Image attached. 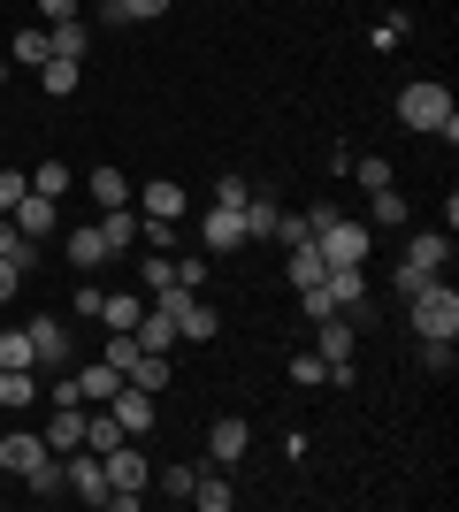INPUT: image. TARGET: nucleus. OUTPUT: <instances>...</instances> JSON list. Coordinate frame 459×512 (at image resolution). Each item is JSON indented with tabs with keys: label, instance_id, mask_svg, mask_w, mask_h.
<instances>
[{
	"label": "nucleus",
	"instance_id": "6",
	"mask_svg": "<svg viewBox=\"0 0 459 512\" xmlns=\"http://www.w3.org/2000/svg\"><path fill=\"white\" fill-rule=\"evenodd\" d=\"M62 482L85 497V505H108V467H100V451H85V444L62 451Z\"/></svg>",
	"mask_w": 459,
	"mask_h": 512
},
{
	"label": "nucleus",
	"instance_id": "9",
	"mask_svg": "<svg viewBox=\"0 0 459 512\" xmlns=\"http://www.w3.org/2000/svg\"><path fill=\"white\" fill-rule=\"evenodd\" d=\"M8 214H16V230L31 237V245H39V237H54V230H62V199H46V192H23L16 207H8Z\"/></svg>",
	"mask_w": 459,
	"mask_h": 512
},
{
	"label": "nucleus",
	"instance_id": "46",
	"mask_svg": "<svg viewBox=\"0 0 459 512\" xmlns=\"http://www.w3.org/2000/svg\"><path fill=\"white\" fill-rule=\"evenodd\" d=\"M23 192H31V176H16V169H0V214L16 207V199H23Z\"/></svg>",
	"mask_w": 459,
	"mask_h": 512
},
{
	"label": "nucleus",
	"instance_id": "5",
	"mask_svg": "<svg viewBox=\"0 0 459 512\" xmlns=\"http://www.w3.org/2000/svg\"><path fill=\"white\" fill-rule=\"evenodd\" d=\"M322 291L337 314H352V306H368V260H329L322 268Z\"/></svg>",
	"mask_w": 459,
	"mask_h": 512
},
{
	"label": "nucleus",
	"instance_id": "45",
	"mask_svg": "<svg viewBox=\"0 0 459 512\" xmlns=\"http://www.w3.org/2000/svg\"><path fill=\"white\" fill-rule=\"evenodd\" d=\"M352 176H360L368 192H383V184H391V161H352Z\"/></svg>",
	"mask_w": 459,
	"mask_h": 512
},
{
	"label": "nucleus",
	"instance_id": "21",
	"mask_svg": "<svg viewBox=\"0 0 459 512\" xmlns=\"http://www.w3.org/2000/svg\"><path fill=\"white\" fill-rule=\"evenodd\" d=\"M0 406L31 413V406H39V375H31V367H0Z\"/></svg>",
	"mask_w": 459,
	"mask_h": 512
},
{
	"label": "nucleus",
	"instance_id": "11",
	"mask_svg": "<svg viewBox=\"0 0 459 512\" xmlns=\"http://www.w3.org/2000/svg\"><path fill=\"white\" fill-rule=\"evenodd\" d=\"M39 459H54L39 428H8V436H0V467L16 474V482H23V474H31V467H39Z\"/></svg>",
	"mask_w": 459,
	"mask_h": 512
},
{
	"label": "nucleus",
	"instance_id": "29",
	"mask_svg": "<svg viewBox=\"0 0 459 512\" xmlns=\"http://www.w3.org/2000/svg\"><path fill=\"white\" fill-rule=\"evenodd\" d=\"M0 260H16L23 276H31V260H39V245H31V237L16 230V214H0Z\"/></svg>",
	"mask_w": 459,
	"mask_h": 512
},
{
	"label": "nucleus",
	"instance_id": "47",
	"mask_svg": "<svg viewBox=\"0 0 459 512\" xmlns=\"http://www.w3.org/2000/svg\"><path fill=\"white\" fill-rule=\"evenodd\" d=\"M421 283H429V276H421V268H414V260H398V276H391V291H398V299H414V291H421Z\"/></svg>",
	"mask_w": 459,
	"mask_h": 512
},
{
	"label": "nucleus",
	"instance_id": "33",
	"mask_svg": "<svg viewBox=\"0 0 459 512\" xmlns=\"http://www.w3.org/2000/svg\"><path fill=\"white\" fill-rule=\"evenodd\" d=\"M368 207H375L368 230H398V222H406V192H391V184H383V192H368Z\"/></svg>",
	"mask_w": 459,
	"mask_h": 512
},
{
	"label": "nucleus",
	"instance_id": "26",
	"mask_svg": "<svg viewBox=\"0 0 459 512\" xmlns=\"http://www.w3.org/2000/svg\"><path fill=\"white\" fill-rule=\"evenodd\" d=\"M46 46H54V62H85V23H46Z\"/></svg>",
	"mask_w": 459,
	"mask_h": 512
},
{
	"label": "nucleus",
	"instance_id": "2",
	"mask_svg": "<svg viewBox=\"0 0 459 512\" xmlns=\"http://www.w3.org/2000/svg\"><path fill=\"white\" fill-rule=\"evenodd\" d=\"M406 306H414V314H406V321H414V337H459V291L444 276H429Z\"/></svg>",
	"mask_w": 459,
	"mask_h": 512
},
{
	"label": "nucleus",
	"instance_id": "27",
	"mask_svg": "<svg viewBox=\"0 0 459 512\" xmlns=\"http://www.w3.org/2000/svg\"><path fill=\"white\" fill-rule=\"evenodd\" d=\"M138 283H146V299H161L176 283V253H138Z\"/></svg>",
	"mask_w": 459,
	"mask_h": 512
},
{
	"label": "nucleus",
	"instance_id": "4",
	"mask_svg": "<svg viewBox=\"0 0 459 512\" xmlns=\"http://www.w3.org/2000/svg\"><path fill=\"white\" fill-rule=\"evenodd\" d=\"M314 245H322V260H368V253H375V230H368V222L329 214L322 230H314Z\"/></svg>",
	"mask_w": 459,
	"mask_h": 512
},
{
	"label": "nucleus",
	"instance_id": "13",
	"mask_svg": "<svg viewBox=\"0 0 459 512\" xmlns=\"http://www.w3.org/2000/svg\"><path fill=\"white\" fill-rule=\"evenodd\" d=\"M452 253H459L452 230H414V237H406V260H414L421 276H444V268H452Z\"/></svg>",
	"mask_w": 459,
	"mask_h": 512
},
{
	"label": "nucleus",
	"instance_id": "40",
	"mask_svg": "<svg viewBox=\"0 0 459 512\" xmlns=\"http://www.w3.org/2000/svg\"><path fill=\"white\" fill-rule=\"evenodd\" d=\"M406 31H414V16H406V8H391V16L375 23V46H406Z\"/></svg>",
	"mask_w": 459,
	"mask_h": 512
},
{
	"label": "nucleus",
	"instance_id": "8",
	"mask_svg": "<svg viewBox=\"0 0 459 512\" xmlns=\"http://www.w3.org/2000/svg\"><path fill=\"white\" fill-rule=\"evenodd\" d=\"M245 451H253V428H245L238 413H222V421H207V459H215V467H238Z\"/></svg>",
	"mask_w": 459,
	"mask_h": 512
},
{
	"label": "nucleus",
	"instance_id": "24",
	"mask_svg": "<svg viewBox=\"0 0 459 512\" xmlns=\"http://www.w3.org/2000/svg\"><path fill=\"white\" fill-rule=\"evenodd\" d=\"M169 375H176L169 352H138V367L123 375V383H138V390H153V398H161V390H169Z\"/></svg>",
	"mask_w": 459,
	"mask_h": 512
},
{
	"label": "nucleus",
	"instance_id": "22",
	"mask_svg": "<svg viewBox=\"0 0 459 512\" xmlns=\"http://www.w3.org/2000/svg\"><path fill=\"white\" fill-rule=\"evenodd\" d=\"M115 390H123V375H115L108 360H92V367H77V398H85V406H108Z\"/></svg>",
	"mask_w": 459,
	"mask_h": 512
},
{
	"label": "nucleus",
	"instance_id": "14",
	"mask_svg": "<svg viewBox=\"0 0 459 512\" xmlns=\"http://www.w3.org/2000/svg\"><path fill=\"white\" fill-rule=\"evenodd\" d=\"M108 413H115V428H123V436H146V428H153V390L123 383V390L108 398Z\"/></svg>",
	"mask_w": 459,
	"mask_h": 512
},
{
	"label": "nucleus",
	"instance_id": "3",
	"mask_svg": "<svg viewBox=\"0 0 459 512\" xmlns=\"http://www.w3.org/2000/svg\"><path fill=\"white\" fill-rule=\"evenodd\" d=\"M153 306H169V314H176V337H184V344H215V329H222V314L207 306V291H184V283H169Z\"/></svg>",
	"mask_w": 459,
	"mask_h": 512
},
{
	"label": "nucleus",
	"instance_id": "51",
	"mask_svg": "<svg viewBox=\"0 0 459 512\" xmlns=\"http://www.w3.org/2000/svg\"><path fill=\"white\" fill-rule=\"evenodd\" d=\"M0 130H8V107H0Z\"/></svg>",
	"mask_w": 459,
	"mask_h": 512
},
{
	"label": "nucleus",
	"instance_id": "36",
	"mask_svg": "<svg viewBox=\"0 0 459 512\" xmlns=\"http://www.w3.org/2000/svg\"><path fill=\"white\" fill-rule=\"evenodd\" d=\"M268 237L291 253V245H314V222H306V214H276V230H268Z\"/></svg>",
	"mask_w": 459,
	"mask_h": 512
},
{
	"label": "nucleus",
	"instance_id": "19",
	"mask_svg": "<svg viewBox=\"0 0 459 512\" xmlns=\"http://www.w3.org/2000/svg\"><path fill=\"white\" fill-rule=\"evenodd\" d=\"M85 192H92V207H131V176L115 169V161H100V169L85 176Z\"/></svg>",
	"mask_w": 459,
	"mask_h": 512
},
{
	"label": "nucleus",
	"instance_id": "31",
	"mask_svg": "<svg viewBox=\"0 0 459 512\" xmlns=\"http://www.w3.org/2000/svg\"><path fill=\"white\" fill-rule=\"evenodd\" d=\"M31 192H46V199H69V192H77L69 161H39V169H31Z\"/></svg>",
	"mask_w": 459,
	"mask_h": 512
},
{
	"label": "nucleus",
	"instance_id": "15",
	"mask_svg": "<svg viewBox=\"0 0 459 512\" xmlns=\"http://www.w3.org/2000/svg\"><path fill=\"white\" fill-rule=\"evenodd\" d=\"M199 245H207V253H238V245H245V214H238V207H207Z\"/></svg>",
	"mask_w": 459,
	"mask_h": 512
},
{
	"label": "nucleus",
	"instance_id": "38",
	"mask_svg": "<svg viewBox=\"0 0 459 512\" xmlns=\"http://www.w3.org/2000/svg\"><path fill=\"white\" fill-rule=\"evenodd\" d=\"M0 367H39V360H31V337H23V329H0Z\"/></svg>",
	"mask_w": 459,
	"mask_h": 512
},
{
	"label": "nucleus",
	"instance_id": "37",
	"mask_svg": "<svg viewBox=\"0 0 459 512\" xmlns=\"http://www.w3.org/2000/svg\"><path fill=\"white\" fill-rule=\"evenodd\" d=\"M16 62H54V46H46V23L16 31Z\"/></svg>",
	"mask_w": 459,
	"mask_h": 512
},
{
	"label": "nucleus",
	"instance_id": "16",
	"mask_svg": "<svg viewBox=\"0 0 459 512\" xmlns=\"http://www.w3.org/2000/svg\"><path fill=\"white\" fill-rule=\"evenodd\" d=\"M131 337L146 344V352H176V344H184V337H176V314H169V306H153V299H146V314H138Z\"/></svg>",
	"mask_w": 459,
	"mask_h": 512
},
{
	"label": "nucleus",
	"instance_id": "41",
	"mask_svg": "<svg viewBox=\"0 0 459 512\" xmlns=\"http://www.w3.org/2000/svg\"><path fill=\"white\" fill-rule=\"evenodd\" d=\"M245 199H253L245 176H215V199H207V207H245Z\"/></svg>",
	"mask_w": 459,
	"mask_h": 512
},
{
	"label": "nucleus",
	"instance_id": "1",
	"mask_svg": "<svg viewBox=\"0 0 459 512\" xmlns=\"http://www.w3.org/2000/svg\"><path fill=\"white\" fill-rule=\"evenodd\" d=\"M398 123H406V130H429V138L452 146V138H459V107H452V92H444L437 77H414V85L398 92Z\"/></svg>",
	"mask_w": 459,
	"mask_h": 512
},
{
	"label": "nucleus",
	"instance_id": "25",
	"mask_svg": "<svg viewBox=\"0 0 459 512\" xmlns=\"http://www.w3.org/2000/svg\"><path fill=\"white\" fill-rule=\"evenodd\" d=\"M192 505H199V512H230V505H238L230 474H199V482H192Z\"/></svg>",
	"mask_w": 459,
	"mask_h": 512
},
{
	"label": "nucleus",
	"instance_id": "39",
	"mask_svg": "<svg viewBox=\"0 0 459 512\" xmlns=\"http://www.w3.org/2000/svg\"><path fill=\"white\" fill-rule=\"evenodd\" d=\"M291 383H299V390L329 383V360H322V352H299V360H291Z\"/></svg>",
	"mask_w": 459,
	"mask_h": 512
},
{
	"label": "nucleus",
	"instance_id": "50",
	"mask_svg": "<svg viewBox=\"0 0 459 512\" xmlns=\"http://www.w3.org/2000/svg\"><path fill=\"white\" fill-rule=\"evenodd\" d=\"M0 85H8V62H0Z\"/></svg>",
	"mask_w": 459,
	"mask_h": 512
},
{
	"label": "nucleus",
	"instance_id": "43",
	"mask_svg": "<svg viewBox=\"0 0 459 512\" xmlns=\"http://www.w3.org/2000/svg\"><path fill=\"white\" fill-rule=\"evenodd\" d=\"M153 482H161V490H169V497H184V505H192V482H199V474H192V467H161V474H153Z\"/></svg>",
	"mask_w": 459,
	"mask_h": 512
},
{
	"label": "nucleus",
	"instance_id": "35",
	"mask_svg": "<svg viewBox=\"0 0 459 512\" xmlns=\"http://www.w3.org/2000/svg\"><path fill=\"white\" fill-rule=\"evenodd\" d=\"M421 367H429V375H452L459 367V337H421Z\"/></svg>",
	"mask_w": 459,
	"mask_h": 512
},
{
	"label": "nucleus",
	"instance_id": "20",
	"mask_svg": "<svg viewBox=\"0 0 459 512\" xmlns=\"http://www.w3.org/2000/svg\"><path fill=\"white\" fill-rule=\"evenodd\" d=\"M39 436H46V451H77L85 444V406H54V421H46Z\"/></svg>",
	"mask_w": 459,
	"mask_h": 512
},
{
	"label": "nucleus",
	"instance_id": "30",
	"mask_svg": "<svg viewBox=\"0 0 459 512\" xmlns=\"http://www.w3.org/2000/svg\"><path fill=\"white\" fill-rule=\"evenodd\" d=\"M238 214H245V245H261V237H268V230H276V214H284V207H276V199H268V192H261V199H245V207H238Z\"/></svg>",
	"mask_w": 459,
	"mask_h": 512
},
{
	"label": "nucleus",
	"instance_id": "32",
	"mask_svg": "<svg viewBox=\"0 0 459 512\" xmlns=\"http://www.w3.org/2000/svg\"><path fill=\"white\" fill-rule=\"evenodd\" d=\"M23 490H31V497H62V490H69V482H62V451H54V459H39V467L23 474Z\"/></svg>",
	"mask_w": 459,
	"mask_h": 512
},
{
	"label": "nucleus",
	"instance_id": "10",
	"mask_svg": "<svg viewBox=\"0 0 459 512\" xmlns=\"http://www.w3.org/2000/svg\"><path fill=\"white\" fill-rule=\"evenodd\" d=\"M352 344H360V321H352V314H322V321H314V352H322L329 367H345Z\"/></svg>",
	"mask_w": 459,
	"mask_h": 512
},
{
	"label": "nucleus",
	"instance_id": "44",
	"mask_svg": "<svg viewBox=\"0 0 459 512\" xmlns=\"http://www.w3.org/2000/svg\"><path fill=\"white\" fill-rule=\"evenodd\" d=\"M123 8V23H153V16H169V0H115Z\"/></svg>",
	"mask_w": 459,
	"mask_h": 512
},
{
	"label": "nucleus",
	"instance_id": "23",
	"mask_svg": "<svg viewBox=\"0 0 459 512\" xmlns=\"http://www.w3.org/2000/svg\"><path fill=\"white\" fill-rule=\"evenodd\" d=\"M322 268H329V260H322V245H291V253H284L291 291H314V283H322Z\"/></svg>",
	"mask_w": 459,
	"mask_h": 512
},
{
	"label": "nucleus",
	"instance_id": "28",
	"mask_svg": "<svg viewBox=\"0 0 459 512\" xmlns=\"http://www.w3.org/2000/svg\"><path fill=\"white\" fill-rule=\"evenodd\" d=\"M138 314H146L138 291H108V299H100V321H108V329H138Z\"/></svg>",
	"mask_w": 459,
	"mask_h": 512
},
{
	"label": "nucleus",
	"instance_id": "34",
	"mask_svg": "<svg viewBox=\"0 0 459 512\" xmlns=\"http://www.w3.org/2000/svg\"><path fill=\"white\" fill-rule=\"evenodd\" d=\"M39 92L46 100H69L77 92V62H39Z\"/></svg>",
	"mask_w": 459,
	"mask_h": 512
},
{
	"label": "nucleus",
	"instance_id": "17",
	"mask_svg": "<svg viewBox=\"0 0 459 512\" xmlns=\"http://www.w3.org/2000/svg\"><path fill=\"white\" fill-rule=\"evenodd\" d=\"M138 214H153V222H176V214H184V184H169V176L138 184Z\"/></svg>",
	"mask_w": 459,
	"mask_h": 512
},
{
	"label": "nucleus",
	"instance_id": "18",
	"mask_svg": "<svg viewBox=\"0 0 459 512\" xmlns=\"http://www.w3.org/2000/svg\"><path fill=\"white\" fill-rule=\"evenodd\" d=\"M100 237H108V253H138V207H100Z\"/></svg>",
	"mask_w": 459,
	"mask_h": 512
},
{
	"label": "nucleus",
	"instance_id": "48",
	"mask_svg": "<svg viewBox=\"0 0 459 512\" xmlns=\"http://www.w3.org/2000/svg\"><path fill=\"white\" fill-rule=\"evenodd\" d=\"M77 16V0H39V23H69Z\"/></svg>",
	"mask_w": 459,
	"mask_h": 512
},
{
	"label": "nucleus",
	"instance_id": "12",
	"mask_svg": "<svg viewBox=\"0 0 459 512\" xmlns=\"http://www.w3.org/2000/svg\"><path fill=\"white\" fill-rule=\"evenodd\" d=\"M62 253H69V268H77V276H92V268H108V237H100V222H77V230L62 237Z\"/></svg>",
	"mask_w": 459,
	"mask_h": 512
},
{
	"label": "nucleus",
	"instance_id": "42",
	"mask_svg": "<svg viewBox=\"0 0 459 512\" xmlns=\"http://www.w3.org/2000/svg\"><path fill=\"white\" fill-rule=\"evenodd\" d=\"M176 283H184V291H207V253H184V260H176Z\"/></svg>",
	"mask_w": 459,
	"mask_h": 512
},
{
	"label": "nucleus",
	"instance_id": "49",
	"mask_svg": "<svg viewBox=\"0 0 459 512\" xmlns=\"http://www.w3.org/2000/svg\"><path fill=\"white\" fill-rule=\"evenodd\" d=\"M16 283H23V268H16V260H0V306L16 299Z\"/></svg>",
	"mask_w": 459,
	"mask_h": 512
},
{
	"label": "nucleus",
	"instance_id": "7",
	"mask_svg": "<svg viewBox=\"0 0 459 512\" xmlns=\"http://www.w3.org/2000/svg\"><path fill=\"white\" fill-rule=\"evenodd\" d=\"M23 337H31V360H39V367H69V321L62 314L23 321Z\"/></svg>",
	"mask_w": 459,
	"mask_h": 512
}]
</instances>
